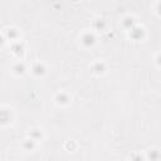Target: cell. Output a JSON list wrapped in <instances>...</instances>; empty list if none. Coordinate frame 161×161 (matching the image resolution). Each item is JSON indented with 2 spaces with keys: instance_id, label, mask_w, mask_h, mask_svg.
Wrapping results in <instances>:
<instances>
[{
  "instance_id": "e0dca14e",
  "label": "cell",
  "mask_w": 161,
  "mask_h": 161,
  "mask_svg": "<svg viewBox=\"0 0 161 161\" xmlns=\"http://www.w3.org/2000/svg\"><path fill=\"white\" fill-rule=\"evenodd\" d=\"M4 42H5V40H4V37L0 35V46H3V44H4Z\"/></svg>"
},
{
  "instance_id": "52a82bcc",
  "label": "cell",
  "mask_w": 161,
  "mask_h": 161,
  "mask_svg": "<svg viewBox=\"0 0 161 161\" xmlns=\"http://www.w3.org/2000/svg\"><path fill=\"white\" fill-rule=\"evenodd\" d=\"M133 24H135V20L131 16H126L125 19H123V26L127 29H132L133 28Z\"/></svg>"
},
{
  "instance_id": "4fadbf2b",
  "label": "cell",
  "mask_w": 161,
  "mask_h": 161,
  "mask_svg": "<svg viewBox=\"0 0 161 161\" xmlns=\"http://www.w3.org/2000/svg\"><path fill=\"white\" fill-rule=\"evenodd\" d=\"M94 25H96V28H97V29H101L102 30L106 26V24H105V22L102 19H98V20H96Z\"/></svg>"
},
{
  "instance_id": "7a4b0ae2",
  "label": "cell",
  "mask_w": 161,
  "mask_h": 161,
  "mask_svg": "<svg viewBox=\"0 0 161 161\" xmlns=\"http://www.w3.org/2000/svg\"><path fill=\"white\" fill-rule=\"evenodd\" d=\"M143 29H141V28H132L131 29V37L133 39H141V38H143Z\"/></svg>"
},
{
  "instance_id": "9a60e30c",
  "label": "cell",
  "mask_w": 161,
  "mask_h": 161,
  "mask_svg": "<svg viewBox=\"0 0 161 161\" xmlns=\"http://www.w3.org/2000/svg\"><path fill=\"white\" fill-rule=\"evenodd\" d=\"M132 161H143V159H142V156L141 155H132Z\"/></svg>"
},
{
  "instance_id": "8992f818",
  "label": "cell",
  "mask_w": 161,
  "mask_h": 161,
  "mask_svg": "<svg viewBox=\"0 0 161 161\" xmlns=\"http://www.w3.org/2000/svg\"><path fill=\"white\" fill-rule=\"evenodd\" d=\"M92 69H93L94 73H98V74H100V73H103L105 69H106V67H105L103 63H101V62H97V63L93 64Z\"/></svg>"
},
{
  "instance_id": "7c38bea8",
  "label": "cell",
  "mask_w": 161,
  "mask_h": 161,
  "mask_svg": "<svg viewBox=\"0 0 161 161\" xmlns=\"http://www.w3.org/2000/svg\"><path fill=\"white\" fill-rule=\"evenodd\" d=\"M24 147H25L26 150H33L34 149V140H26V141L24 142Z\"/></svg>"
},
{
  "instance_id": "5bb4252c",
  "label": "cell",
  "mask_w": 161,
  "mask_h": 161,
  "mask_svg": "<svg viewBox=\"0 0 161 161\" xmlns=\"http://www.w3.org/2000/svg\"><path fill=\"white\" fill-rule=\"evenodd\" d=\"M149 157L151 159V161H157V159H159V152L157 151H151L149 154Z\"/></svg>"
},
{
  "instance_id": "3957f363",
  "label": "cell",
  "mask_w": 161,
  "mask_h": 161,
  "mask_svg": "<svg viewBox=\"0 0 161 161\" xmlns=\"http://www.w3.org/2000/svg\"><path fill=\"white\" fill-rule=\"evenodd\" d=\"M10 121V113L5 109H0V123L5 125Z\"/></svg>"
},
{
  "instance_id": "8fae6325",
  "label": "cell",
  "mask_w": 161,
  "mask_h": 161,
  "mask_svg": "<svg viewBox=\"0 0 161 161\" xmlns=\"http://www.w3.org/2000/svg\"><path fill=\"white\" fill-rule=\"evenodd\" d=\"M6 34H8V38H10V39H15V38H18V32H16L15 29H9Z\"/></svg>"
},
{
  "instance_id": "9c48e42d",
  "label": "cell",
  "mask_w": 161,
  "mask_h": 161,
  "mask_svg": "<svg viewBox=\"0 0 161 161\" xmlns=\"http://www.w3.org/2000/svg\"><path fill=\"white\" fill-rule=\"evenodd\" d=\"M14 72L16 74H23L25 72V66L23 63H16L14 66Z\"/></svg>"
},
{
  "instance_id": "277c9868",
  "label": "cell",
  "mask_w": 161,
  "mask_h": 161,
  "mask_svg": "<svg viewBox=\"0 0 161 161\" xmlns=\"http://www.w3.org/2000/svg\"><path fill=\"white\" fill-rule=\"evenodd\" d=\"M44 72H46V68H44L42 63H35L33 66V73L37 74V76H42Z\"/></svg>"
},
{
  "instance_id": "30bf717a",
  "label": "cell",
  "mask_w": 161,
  "mask_h": 161,
  "mask_svg": "<svg viewBox=\"0 0 161 161\" xmlns=\"http://www.w3.org/2000/svg\"><path fill=\"white\" fill-rule=\"evenodd\" d=\"M29 135H30V137H32V140H34V141L42 137V133H40L39 130H33V131H30Z\"/></svg>"
},
{
  "instance_id": "ba28073f",
  "label": "cell",
  "mask_w": 161,
  "mask_h": 161,
  "mask_svg": "<svg viewBox=\"0 0 161 161\" xmlns=\"http://www.w3.org/2000/svg\"><path fill=\"white\" fill-rule=\"evenodd\" d=\"M57 101H58V103H60V105H67L69 98H68V96L66 93H59L57 96Z\"/></svg>"
},
{
  "instance_id": "5b68a950",
  "label": "cell",
  "mask_w": 161,
  "mask_h": 161,
  "mask_svg": "<svg viewBox=\"0 0 161 161\" xmlns=\"http://www.w3.org/2000/svg\"><path fill=\"white\" fill-rule=\"evenodd\" d=\"M13 52H14L16 56H23V53H24V47H23V44L22 43H15V44H13Z\"/></svg>"
},
{
  "instance_id": "2e32d148",
  "label": "cell",
  "mask_w": 161,
  "mask_h": 161,
  "mask_svg": "<svg viewBox=\"0 0 161 161\" xmlns=\"http://www.w3.org/2000/svg\"><path fill=\"white\" fill-rule=\"evenodd\" d=\"M67 147H68V149H71V150H73L74 147H76V145H74V142H68L67 143Z\"/></svg>"
},
{
  "instance_id": "6da1fadb",
  "label": "cell",
  "mask_w": 161,
  "mask_h": 161,
  "mask_svg": "<svg viewBox=\"0 0 161 161\" xmlns=\"http://www.w3.org/2000/svg\"><path fill=\"white\" fill-rule=\"evenodd\" d=\"M94 42H96V38L92 33H86V34H83V37H82V43H83L86 47L93 46Z\"/></svg>"
}]
</instances>
